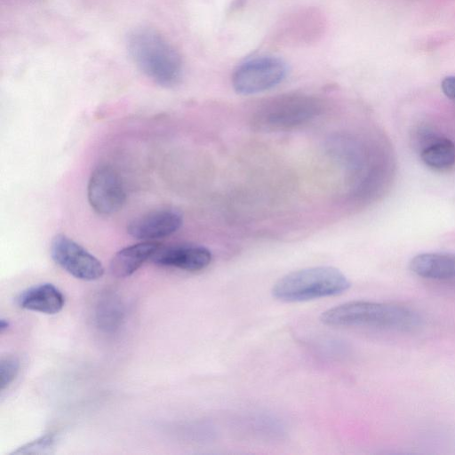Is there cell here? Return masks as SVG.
Listing matches in <instances>:
<instances>
[{
    "label": "cell",
    "instance_id": "obj_1",
    "mask_svg": "<svg viewBox=\"0 0 455 455\" xmlns=\"http://www.w3.org/2000/svg\"><path fill=\"white\" fill-rule=\"evenodd\" d=\"M128 52L149 79L163 87L177 85L183 75V61L176 47L158 30L140 27L127 37Z\"/></svg>",
    "mask_w": 455,
    "mask_h": 455
},
{
    "label": "cell",
    "instance_id": "obj_2",
    "mask_svg": "<svg viewBox=\"0 0 455 455\" xmlns=\"http://www.w3.org/2000/svg\"><path fill=\"white\" fill-rule=\"evenodd\" d=\"M323 323L335 327L374 328L411 331L419 327V315L407 307L355 300L339 304L322 313Z\"/></svg>",
    "mask_w": 455,
    "mask_h": 455
},
{
    "label": "cell",
    "instance_id": "obj_3",
    "mask_svg": "<svg viewBox=\"0 0 455 455\" xmlns=\"http://www.w3.org/2000/svg\"><path fill=\"white\" fill-rule=\"evenodd\" d=\"M349 287V280L339 269L319 266L283 275L274 284L272 295L278 300L299 302L338 295Z\"/></svg>",
    "mask_w": 455,
    "mask_h": 455
},
{
    "label": "cell",
    "instance_id": "obj_4",
    "mask_svg": "<svg viewBox=\"0 0 455 455\" xmlns=\"http://www.w3.org/2000/svg\"><path fill=\"white\" fill-rule=\"evenodd\" d=\"M316 97L304 93H287L264 102L252 117L253 125L263 131H283L314 119L322 111Z\"/></svg>",
    "mask_w": 455,
    "mask_h": 455
},
{
    "label": "cell",
    "instance_id": "obj_5",
    "mask_svg": "<svg viewBox=\"0 0 455 455\" xmlns=\"http://www.w3.org/2000/svg\"><path fill=\"white\" fill-rule=\"evenodd\" d=\"M327 28L324 13L314 6L302 7L283 16L273 32V41L281 46L299 47L320 41Z\"/></svg>",
    "mask_w": 455,
    "mask_h": 455
},
{
    "label": "cell",
    "instance_id": "obj_6",
    "mask_svg": "<svg viewBox=\"0 0 455 455\" xmlns=\"http://www.w3.org/2000/svg\"><path fill=\"white\" fill-rule=\"evenodd\" d=\"M286 63L272 55L253 57L234 69L231 83L237 93L249 95L272 89L287 76Z\"/></svg>",
    "mask_w": 455,
    "mask_h": 455
},
{
    "label": "cell",
    "instance_id": "obj_7",
    "mask_svg": "<svg viewBox=\"0 0 455 455\" xmlns=\"http://www.w3.org/2000/svg\"><path fill=\"white\" fill-rule=\"evenodd\" d=\"M51 255L56 264L77 279L95 281L104 274L101 262L65 235L60 234L53 237Z\"/></svg>",
    "mask_w": 455,
    "mask_h": 455
},
{
    "label": "cell",
    "instance_id": "obj_8",
    "mask_svg": "<svg viewBox=\"0 0 455 455\" xmlns=\"http://www.w3.org/2000/svg\"><path fill=\"white\" fill-rule=\"evenodd\" d=\"M88 201L95 212L109 215L122 208L125 191L117 172L108 165L96 168L89 180Z\"/></svg>",
    "mask_w": 455,
    "mask_h": 455
},
{
    "label": "cell",
    "instance_id": "obj_9",
    "mask_svg": "<svg viewBox=\"0 0 455 455\" xmlns=\"http://www.w3.org/2000/svg\"><path fill=\"white\" fill-rule=\"evenodd\" d=\"M182 221V215L177 210L159 209L133 219L127 226V232L136 239L152 241L175 233Z\"/></svg>",
    "mask_w": 455,
    "mask_h": 455
},
{
    "label": "cell",
    "instance_id": "obj_10",
    "mask_svg": "<svg viewBox=\"0 0 455 455\" xmlns=\"http://www.w3.org/2000/svg\"><path fill=\"white\" fill-rule=\"evenodd\" d=\"M212 255L209 249L197 244L161 246L151 260L159 266L196 272L207 267Z\"/></svg>",
    "mask_w": 455,
    "mask_h": 455
},
{
    "label": "cell",
    "instance_id": "obj_11",
    "mask_svg": "<svg viewBox=\"0 0 455 455\" xmlns=\"http://www.w3.org/2000/svg\"><path fill=\"white\" fill-rule=\"evenodd\" d=\"M64 304V295L52 283L32 286L18 297V305L20 307L46 315L59 313Z\"/></svg>",
    "mask_w": 455,
    "mask_h": 455
},
{
    "label": "cell",
    "instance_id": "obj_12",
    "mask_svg": "<svg viewBox=\"0 0 455 455\" xmlns=\"http://www.w3.org/2000/svg\"><path fill=\"white\" fill-rule=\"evenodd\" d=\"M159 247L157 243L145 241L120 250L111 259V274L118 278L132 275L147 260L152 259Z\"/></svg>",
    "mask_w": 455,
    "mask_h": 455
},
{
    "label": "cell",
    "instance_id": "obj_13",
    "mask_svg": "<svg viewBox=\"0 0 455 455\" xmlns=\"http://www.w3.org/2000/svg\"><path fill=\"white\" fill-rule=\"evenodd\" d=\"M410 269L426 279L455 280V254L421 253L411 259Z\"/></svg>",
    "mask_w": 455,
    "mask_h": 455
},
{
    "label": "cell",
    "instance_id": "obj_14",
    "mask_svg": "<svg viewBox=\"0 0 455 455\" xmlns=\"http://www.w3.org/2000/svg\"><path fill=\"white\" fill-rule=\"evenodd\" d=\"M125 308L121 298L113 291H104L98 298L94 308V322L104 333H114L122 326Z\"/></svg>",
    "mask_w": 455,
    "mask_h": 455
},
{
    "label": "cell",
    "instance_id": "obj_15",
    "mask_svg": "<svg viewBox=\"0 0 455 455\" xmlns=\"http://www.w3.org/2000/svg\"><path fill=\"white\" fill-rule=\"evenodd\" d=\"M420 156L428 167L446 170L455 164V145L448 139L436 137L423 148Z\"/></svg>",
    "mask_w": 455,
    "mask_h": 455
},
{
    "label": "cell",
    "instance_id": "obj_16",
    "mask_svg": "<svg viewBox=\"0 0 455 455\" xmlns=\"http://www.w3.org/2000/svg\"><path fill=\"white\" fill-rule=\"evenodd\" d=\"M58 441V436L55 433L45 434L34 441H31L17 450L13 451L12 454H44L51 452Z\"/></svg>",
    "mask_w": 455,
    "mask_h": 455
},
{
    "label": "cell",
    "instance_id": "obj_17",
    "mask_svg": "<svg viewBox=\"0 0 455 455\" xmlns=\"http://www.w3.org/2000/svg\"><path fill=\"white\" fill-rule=\"evenodd\" d=\"M20 360L14 355H5L0 361V389L4 392L19 375Z\"/></svg>",
    "mask_w": 455,
    "mask_h": 455
},
{
    "label": "cell",
    "instance_id": "obj_18",
    "mask_svg": "<svg viewBox=\"0 0 455 455\" xmlns=\"http://www.w3.org/2000/svg\"><path fill=\"white\" fill-rule=\"evenodd\" d=\"M443 92L450 99H455V76L443 78L441 84Z\"/></svg>",
    "mask_w": 455,
    "mask_h": 455
},
{
    "label": "cell",
    "instance_id": "obj_19",
    "mask_svg": "<svg viewBox=\"0 0 455 455\" xmlns=\"http://www.w3.org/2000/svg\"><path fill=\"white\" fill-rule=\"evenodd\" d=\"M247 0H234L229 7L230 12H235L239 11L243 7L244 4Z\"/></svg>",
    "mask_w": 455,
    "mask_h": 455
},
{
    "label": "cell",
    "instance_id": "obj_20",
    "mask_svg": "<svg viewBox=\"0 0 455 455\" xmlns=\"http://www.w3.org/2000/svg\"><path fill=\"white\" fill-rule=\"evenodd\" d=\"M10 326L9 321L6 319L1 318L0 319V331L1 332H4L5 330H7Z\"/></svg>",
    "mask_w": 455,
    "mask_h": 455
}]
</instances>
